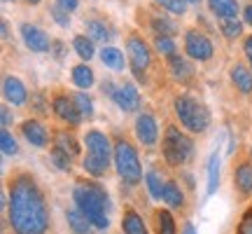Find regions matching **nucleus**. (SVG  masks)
<instances>
[{
    "label": "nucleus",
    "mask_w": 252,
    "mask_h": 234,
    "mask_svg": "<svg viewBox=\"0 0 252 234\" xmlns=\"http://www.w3.org/2000/svg\"><path fill=\"white\" fill-rule=\"evenodd\" d=\"M19 33H21L24 45H26L31 52H35V54H47V52H52V42H54V40L47 36V31H42L40 26L24 21V24L19 26Z\"/></svg>",
    "instance_id": "6e6552de"
},
{
    "label": "nucleus",
    "mask_w": 252,
    "mask_h": 234,
    "mask_svg": "<svg viewBox=\"0 0 252 234\" xmlns=\"http://www.w3.org/2000/svg\"><path fill=\"white\" fill-rule=\"evenodd\" d=\"M126 54H128V66L138 82H147V71L152 66V49L140 36H128L126 40Z\"/></svg>",
    "instance_id": "423d86ee"
},
{
    "label": "nucleus",
    "mask_w": 252,
    "mask_h": 234,
    "mask_svg": "<svg viewBox=\"0 0 252 234\" xmlns=\"http://www.w3.org/2000/svg\"><path fill=\"white\" fill-rule=\"evenodd\" d=\"M154 49H157L159 54H163L166 59L173 54H178V45H175V40L168 36H154Z\"/></svg>",
    "instance_id": "473e14b6"
},
{
    "label": "nucleus",
    "mask_w": 252,
    "mask_h": 234,
    "mask_svg": "<svg viewBox=\"0 0 252 234\" xmlns=\"http://www.w3.org/2000/svg\"><path fill=\"white\" fill-rule=\"evenodd\" d=\"M243 21L248 24V26H252V2H250V5H245V9H243Z\"/></svg>",
    "instance_id": "a18cd8bd"
},
{
    "label": "nucleus",
    "mask_w": 252,
    "mask_h": 234,
    "mask_svg": "<svg viewBox=\"0 0 252 234\" xmlns=\"http://www.w3.org/2000/svg\"><path fill=\"white\" fill-rule=\"evenodd\" d=\"M72 201H75V208L96 230H108L110 227V218H108L110 195L105 192V188L100 183H96V180H80L72 188Z\"/></svg>",
    "instance_id": "f03ea898"
},
{
    "label": "nucleus",
    "mask_w": 252,
    "mask_h": 234,
    "mask_svg": "<svg viewBox=\"0 0 252 234\" xmlns=\"http://www.w3.org/2000/svg\"><path fill=\"white\" fill-rule=\"evenodd\" d=\"M173 108H175V115L180 119V124L191 131V134H203L208 126H210V110L203 101L194 99L189 94H180L178 99L173 101Z\"/></svg>",
    "instance_id": "7ed1b4c3"
},
{
    "label": "nucleus",
    "mask_w": 252,
    "mask_h": 234,
    "mask_svg": "<svg viewBox=\"0 0 252 234\" xmlns=\"http://www.w3.org/2000/svg\"><path fill=\"white\" fill-rule=\"evenodd\" d=\"M7 223L14 234H47L49 230L47 199L31 173H19L9 183Z\"/></svg>",
    "instance_id": "f257e3e1"
},
{
    "label": "nucleus",
    "mask_w": 252,
    "mask_h": 234,
    "mask_svg": "<svg viewBox=\"0 0 252 234\" xmlns=\"http://www.w3.org/2000/svg\"><path fill=\"white\" fill-rule=\"evenodd\" d=\"M133 131H135L138 143L145 145V148H154L157 141H159V124H157L154 115H150V113H140V115L135 117Z\"/></svg>",
    "instance_id": "9d476101"
},
{
    "label": "nucleus",
    "mask_w": 252,
    "mask_h": 234,
    "mask_svg": "<svg viewBox=\"0 0 252 234\" xmlns=\"http://www.w3.org/2000/svg\"><path fill=\"white\" fill-rule=\"evenodd\" d=\"M72 49H75V54L80 56L84 63L91 61V59L96 56V47H94V40H91L89 36H84V33H77V36L72 38Z\"/></svg>",
    "instance_id": "b1692460"
},
{
    "label": "nucleus",
    "mask_w": 252,
    "mask_h": 234,
    "mask_svg": "<svg viewBox=\"0 0 252 234\" xmlns=\"http://www.w3.org/2000/svg\"><path fill=\"white\" fill-rule=\"evenodd\" d=\"M234 185L241 195H252V164L243 162L234 169Z\"/></svg>",
    "instance_id": "6ab92c4d"
},
{
    "label": "nucleus",
    "mask_w": 252,
    "mask_h": 234,
    "mask_svg": "<svg viewBox=\"0 0 252 234\" xmlns=\"http://www.w3.org/2000/svg\"><path fill=\"white\" fill-rule=\"evenodd\" d=\"M2 96L12 106H24L28 101V89L17 75H5V80H2Z\"/></svg>",
    "instance_id": "4468645a"
},
{
    "label": "nucleus",
    "mask_w": 252,
    "mask_h": 234,
    "mask_svg": "<svg viewBox=\"0 0 252 234\" xmlns=\"http://www.w3.org/2000/svg\"><path fill=\"white\" fill-rule=\"evenodd\" d=\"M112 101H115V106H117L122 113H133V110L140 108V91L135 89V84L131 82H124V84H119L117 91L112 94Z\"/></svg>",
    "instance_id": "9b49d317"
},
{
    "label": "nucleus",
    "mask_w": 252,
    "mask_h": 234,
    "mask_svg": "<svg viewBox=\"0 0 252 234\" xmlns=\"http://www.w3.org/2000/svg\"><path fill=\"white\" fill-rule=\"evenodd\" d=\"M54 5L63 7L65 12H75V9L80 7V0H54Z\"/></svg>",
    "instance_id": "a19ab883"
},
{
    "label": "nucleus",
    "mask_w": 252,
    "mask_h": 234,
    "mask_svg": "<svg viewBox=\"0 0 252 234\" xmlns=\"http://www.w3.org/2000/svg\"><path fill=\"white\" fill-rule=\"evenodd\" d=\"M54 148L61 150V153H65L68 157H72V159L80 155V143H77V138L72 134H68V131H59V134L54 136Z\"/></svg>",
    "instance_id": "a878e982"
},
{
    "label": "nucleus",
    "mask_w": 252,
    "mask_h": 234,
    "mask_svg": "<svg viewBox=\"0 0 252 234\" xmlns=\"http://www.w3.org/2000/svg\"><path fill=\"white\" fill-rule=\"evenodd\" d=\"M72 101H75V106H77V110H80L82 119H94V101H91L89 94H84V91H75Z\"/></svg>",
    "instance_id": "2f4dec72"
},
{
    "label": "nucleus",
    "mask_w": 252,
    "mask_h": 234,
    "mask_svg": "<svg viewBox=\"0 0 252 234\" xmlns=\"http://www.w3.org/2000/svg\"><path fill=\"white\" fill-rule=\"evenodd\" d=\"M243 54L248 59V63H250V71H252V36H248L243 40Z\"/></svg>",
    "instance_id": "79ce46f5"
},
{
    "label": "nucleus",
    "mask_w": 252,
    "mask_h": 234,
    "mask_svg": "<svg viewBox=\"0 0 252 234\" xmlns=\"http://www.w3.org/2000/svg\"><path fill=\"white\" fill-rule=\"evenodd\" d=\"M220 188V155L213 153L208 157V188H206V195L213 197Z\"/></svg>",
    "instance_id": "cd10ccee"
},
{
    "label": "nucleus",
    "mask_w": 252,
    "mask_h": 234,
    "mask_svg": "<svg viewBox=\"0 0 252 234\" xmlns=\"http://www.w3.org/2000/svg\"><path fill=\"white\" fill-rule=\"evenodd\" d=\"M236 234H252V208H248L238 223V232Z\"/></svg>",
    "instance_id": "4c0bfd02"
},
{
    "label": "nucleus",
    "mask_w": 252,
    "mask_h": 234,
    "mask_svg": "<svg viewBox=\"0 0 252 234\" xmlns=\"http://www.w3.org/2000/svg\"><path fill=\"white\" fill-rule=\"evenodd\" d=\"M115 166H117L119 178L124 180L126 185H138L143 180V166H140L138 153L124 138H119L115 143Z\"/></svg>",
    "instance_id": "39448f33"
},
{
    "label": "nucleus",
    "mask_w": 252,
    "mask_h": 234,
    "mask_svg": "<svg viewBox=\"0 0 252 234\" xmlns=\"http://www.w3.org/2000/svg\"><path fill=\"white\" fill-rule=\"evenodd\" d=\"M150 28L154 31V36L173 38L178 33V24H175L171 17H166V14H154V17L150 19Z\"/></svg>",
    "instance_id": "bb28decb"
},
{
    "label": "nucleus",
    "mask_w": 252,
    "mask_h": 234,
    "mask_svg": "<svg viewBox=\"0 0 252 234\" xmlns=\"http://www.w3.org/2000/svg\"><path fill=\"white\" fill-rule=\"evenodd\" d=\"M250 2H252V0H250Z\"/></svg>",
    "instance_id": "603ef678"
},
{
    "label": "nucleus",
    "mask_w": 252,
    "mask_h": 234,
    "mask_svg": "<svg viewBox=\"0 0 252 234\" xmlns=\"http://www.w3.org/2000/svg\"><path fill=\"white\" fill-rule=\"evenodd\" d=\"M65 220H68V227L72 230V234H94V230H96L77 208H68L65 211Z\"/></svg>",
    "instance_id": "5701e85b"
},
{
    "label": "nucleus",
    "mask_w": 252,
    "mask_h": 234,
    "mask_svg": "<svg viewBox=\"0 0 252 234\" xmlns=\"http://www.w3.org/2000/svg\"><path fill=\"white\" fill-rule=\"evenodd\" d=\"M166 61H168V68H171V75L178 82L194 80V66H191L182 54H173V56H168Z\"/></svg>",
    "instance_id": "f3484780"
},
{
    "label": "nucleus",
    "mask_w": 252,
    "mask_h": 234,
    "mask_svg": "<svg viewBox=\"0 0 252 234\" xmlns=\"http://www.w3.org/2000/svg\"><path fill=\"white\" fill-rule=\"evenodd\" d=\"M229 78H231V82H234V87L241 94H252V71L248 68V66H243V63H234L231 68H229Z\"/></svg>",
    "instance_id": "dca6fc26"
},
{
    "label": "nucleus",
    "mask_w": 252,
    "mask_h": 234,
    "mask_svg": "<svg viewBox=\"0 0 252 234\" xmlns=\"http://www.w3.org/2000/svg\"><path fill=\"white\" fill-rule=\"evenodd\" d=\"M0 31H2V40L7 42L9 38H12V31H9V21H7V19H2V24H0Z\"/></svg>",
    "instance_id": "c03bdc74"
},
{
    "label": "nucleus",
    "mask_w": 252,
    "mask_h": 234,
    "mask_svg": "<svg viewBox=\"0 0 252 234\" xmlns=\"http://www.w3.org/2000/svg\"><path fill=\"white\" fill-rule=\"evenodd\" d=\"M182 234H196V227L191 225V223H185V227H182Z\"/></svg>",
    "instance_id": "49530a36"
},
{
    "label": "nucleus",
    "mask_w": 252,
    "mask_h": 234,
    "mask_svg": "<svg viewBox=\"0 0 252 234\" xmlns=\"http://www.w3.org/2000/svg\"><path fill=\"white\" fill-rule=\"evenodd\" d=\"M24 2H28V5H40L42 0H24Z\"/></svg>",
    "instance_id": "de8ad7c7"
},
{
    "label": "nucleus",
    "mask_w": 252,
    "mask_h": 234,
    "mask_svg": "<svg viewBox=\"0 0 252 234\" xmlns=\"http://www.w3.org/2000/svg\"><path fill=\"white\" fill-rule=\"evenodd\" d=\"M154 2L161 9H166V12L178 14V17H182V14L187 12V2H185V0H154Z\"/></svg>",
    "instance_id": "72a5a7b5"
},
{
    "label": "nucleus",
    "mask_w": 252,
    "mask_h": 234,
    "mask_svg": "<svg viewBox=\"0 0 252 234\" xmlns=\"http://www.w3.org/2000/svg\"><path fill=\"white\" fill-rule=\"evenodd\" d=\"M163 159L171 166H185L194 157V141L178 126H166V134L161 141Z\"/></svg>",
    "instance_id": "20e7f679"
},
{
    "label": "nucleus",
    "mask_w": 252,
    "mask_h": 234,
    "mask_svg": "<svg viewBox=\"0 0 252 234\" xmlns=\"http://www.w3.org/2000/svg\"><path fill=\"white\" fill-rule=\"evenodd\" d=\"M163 201L171 208H182L185 206V192L180 190V185L175 180H166V188H163Z\"/></svg>",
    "instance_id": "c85d7f7f"
},
{
    "label": "nucleus",
    "mask_w": 252,
    "mask_h": 234,
    "mask_svg": "<svg viewBox=\"0 0 252 234\" xmlns=\"http://www.w3.org/2000/svg\"><path fill=\"white\" fill-rule=\"evenodd\" d=\"M185 54L191 61H201V63L210 61L213 54H215V45H213V40L206 33H201L196 28H189L185 33Z\"/></svg>",
    "instance_id": "0eeeda50"
},
{
    "label": "nucleus",
    "mask_w": 252,
    "mask_h": 234,
    "mask_svg": "<svg viewBox=\"0 0 252 234\" xmlns=\"http://www.w3.org/2000/svg\"><path fill=\"white\" fill-rule=\"evenodd\" d=\"M49 54H54L56 61H61L63 56H65V42H63V40H54V42H52V52H49Z\"/></svg>",
    "instance_id": "58836bf2"
},
{
    "label": "nucleus",
    "mask_w": 252,
    "mask_h": 234,
    "mask_svg": "<svg viewBox=\"0 0 252 234\" xmlns=\"http://www.w3.org/2000/svg\"><path fill=\"white\" fill-rule=\"evenodd\" d=\"M52 164H54L59 171H70V169H72V157H68L65 153H61V150L52 148Z\"/></svg>",
    "instance_id": "c9c22d12"
},
{
    "label": "nucleus",
    "mask_w": 252,
    "mask_h": 234,
    "mask_svg": "<svg viewBox=\"0 0 252 234\" xmlns=\"http://www.w3.org/2000/svg\"><path fill=\"white\" fill-rule=\"evenodd\" d=\"M157 234H178V227H175V218L171 216V211H157Z\"/></svg>",
    "instance_id": "c756f323"
},
{
    "label": "nucleus",
    "mask_w": 252,
    "mask_h": 234,
    "mask_svg": "<svg viewBox=\"0 0 252 234\" xmlns=\"http://www.w3.org/2000/svg\"><path fill=\"white\" fill-rule=\"evenodd\" d=\"M49 17L54 19V24H59L61 28L70 26V12H65V9L59 7V5H52V7H49Z\"/></svg>",
    "instance_id": "e433bc0d"
},
{
    "label": "nucleus",
    "mask_w": 252,
    "mask_h": 234,
    "mask_svg": "<svg viewBox=\"0 0 252 234\" xmlns=\"http://www.w3.org/2000/svg\"><path fill=\"white\" fill-rule=\"evenodd\" d=\"M84 145H87V155L100 162H110V157H115V145L110 143V138L103 131L91 129L84 136Z\"/></svg>",
    "instance_id": "1a4fd4ad"
},
{
    "label": "nucleus",
    "mask_w": 252,
    "mask_h": 234,
    "mask_svg": "<svg viewBox=\"0 0 252 234\" xmlns=\"http://www.w3.org/2000/svg\"><path fill=\"white\" fill-rule=\"evenodd\" d=\"M220 31L226 40H238L243 36V24L238 19H220Z\"/></svg>",
    "instance_id": "7c9ffc66"
},
{
    "label": "nucleus",
    "mask_w": 252,
    "mask_h": 234,
    "mask_svg": "<svg viewBox=\"0 0 252 234\" xmlns=\"http://www.w3.org/2000/svg\"><path fill=\"white\" fill-rule=\"evenodd\" d=\"M84 28H87V36H89L94 42H103V47L115 38V28L110 26L105 19L96 17V14H91V17L84 19Z\"/></svg>",
    "instance_id": "ddd939ff"
},
{
    "label": "nucleus",
    "mask_w": 252,
    "mask_h": 234,
    "mask_svg": "<svg viewBox=\"0 0 252 234\" xmlns=\"http://www.w3.org/2000/svg\"><path fill=\"white\" fill-rule=\"evenodd\" d=\"M70 78H72V84H75L77 89H91V87H94V82H96V75H94V71H91L87 63H77V66H72Z\"/></svg>",
    "instance_id": "4be33fe9"
},
{
    "label": "nucleus",
    "mask_w": 252,
    "mask_h": 234,
    "mask_svg": "<svg viewBox=\"0 0 252 234\" xmlns=\"http://www.w3.org/2000/svg\"><path fill=\"white\" fill-rule=\"evenodd\" d=\"M250 157H252V148H250Z\"/></svg>",
    "instance_id": "3c124183"
},
{
    "label": "nucleus",
    "mask_w": 252,
    "mask_h": 234,
    "mask_svg": "<svg viewBox=\"0 0 252 234\" xmlns=\"http://www.w3.org/2000/svg\"><path fill=\"white\" fill-rule=\"evenodd\" d=\"M52 110H54V115L61 119V122H68V124L77 126L82 122V115L77 106H75V101L68 99L65 94H56L54 99H52Z\"/></svg>",
    "instance_id": "f8f14e48"
},
{
    "label": "nucleus",
    "mask_w": 252,
    "mask_h": 234,
    "mask_svg": "<svg viewBox=\"0 0 252 234\" xmlns=\"http://www.w3.org/2000/svg\"><path fill=\"white\" fill-rule=\"evenodd\" d=\"M145 185H147V192L154 201L163 199V188H166V180L161 178V171L159 169H150L145 173Z\"/></svg>",
    "instance_id": "393cba45"
},
{
    "label": "nucleus",
    "mask_w": 252,
    "mask_h": 234,
    "mask_svg": "<svg viewBox=\"0 0 252 234\" xmlns=\"http://www.w3.org/2000/svg\"><path fill=\"white\" fill-rule=\"evenodd\" d=\"M185 2H187V5H191V2H201V0H185Z\"/></svg>",
    "instance_id": "09e8293b"
},
{
    "label": "nucleus",
    "mask_w": 252,
    "mask_h": 234,
    "mask_svg": "<svg viewBox=\"0 0 252 234\" xmlns=\"http://www.w3.org/2000/svg\"><path fill=\"white\" fill-rule=\"evenodd\" d=\"M21 134H24V138L33 148H47L49 145V134H47V129L37 119H26L21 124Z\"/></svg>",
    "instance_id": "2eb2a0df"
},
{
    "label": "nucleus",
    "mask_w": 252,
    "mask_h": 234,
    "mask_svg": "<svg viewBox=\"0 0 252 234\" xmlns=\"http://www.w3.org/2000/svg\"><path fill=\"white\" fill-rule=\"evenodd\" d=\"M98 56H100V63H103L105 68H112V71H124L126 59H124V52H122V49H117V47H112V45H105L98 52Z\"/></svg>",
    "instance_id": "412c9836"
},
{
    "label": "nucleus",
    "mask_w": 252,
    "mask_h": 234,
    "mask_svg": "<svg viewBox=\"0 0 252 234\" xmlns=\"http://www.w3.org/2000/svg\"><path fill=\"white\" fill-rule=\"evenodd\" d=\"M2 2H14V0H2Z\"/></svg>",
    "instance_id": "8fccbe9b"
},
{
    "label": "nucleus",
    "mask_w": 252,
    "mask_h": 234,
    "mask_svg": "<svg viewBox=\"0 0 252 234\" xmlns=\"http://www.w3.org/2000/svg\"><path fill=\"white\" fill-rule=\"evenodd\" d=\"M0 117H2V129H9L12 122H14V115H12V110H9L7 106H2V108H0Z\"/></svg>",
    "instance_id": "ea45409f"
},
{
    "label": "nucleus",
    "mask_w": 252,
    "mask_h": 234,
    "mask_svg": "<svg viewBox=\"0 0 252 234\" xmlns=\"http://www.w3.org/2000/svg\"><path fill=\"white\" fill-rule=\"evenodd\" d=\"M122 232L124 234H150L145 227L143 216L133 211V208H126L124 216H122Z\"/></svg>",
    "instance_id": "aec40b11"
},
{
    "label": "nucleus",
    "mask_w": 252,
    "mask_h": 234,
    "mask_svg": "<svg viewBox=\"0 0 252 234\" xmlns=\"http://www.w3.org/2000/svg\"><path fill=\"white\" fill-rule=\"evenodd\" d=\"M0 145H2V153L7 155V157H14L19 153V145L14 141V136L9 134V129H2V134H0Z\"/></svg>",
    "instance_id": "f704fd0d"
},
{
    "label": "nucleus",
    "mask_w": 252,
    "mask_h": 234,
    "mask_svg": "<svg viewBox=\"0 0 252 234\" xmlns=\"http://www.w3.org/2000/svg\"><path fill=\"white\" fill-rule=\"evenodd\" d=\"M100 89H103V94H108L110 99H112V94L117 91V87L112 84V80H105V82H103V84H100Z\"/></svg>",
    "instance_id": "37998d69"
},
{
    "label": "nucleus",
    "mask_w": 252,
    "mask_h": 234,
    "mask_svg": "<svg viewBox=\"0 0 252 234\" xmlns=\"http://www.w3.org/2000/svg\"><path fill=\"white\" fill-rule=\"evenodd\" d=\"M208 7L217 17V21L220 19H238V12H241L238 0H208Z\"/></svg>",
    "instance_id": "a211bd4d"
}]
</instances>
